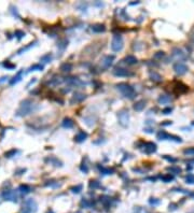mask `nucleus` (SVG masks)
<instances>
[{
    "instance_id": "f257e3e1",
    "label": "nucleus",
    "mask_w": 194,
    "mask_h": 213,
    "mask_svg": "<svg viewBox=\"0 0 194 213\" xmlns=\"http://www.w3.org/2000/svg\"><path fill=\"white\" fill-rule=\"evenodd\" d=\"M38 109L37 104L30 100V99H25L24 101L21 102L19 104V108L16 111V116H19V117H23V116H26V115L30 114L32 112Z\"/></svg>"
},
{
    "instance_id": "f03ea898",
    "label": "nucleus",
    "mask_w": 194,
    "mask_h": 213,
    "mask_svg": "<svg viewBox=\"0 0 194 213\" xmlns=\"http://www.w3.org/2000/svg\"><path fill=\"white\" fill-rule=\"evenodd\" d=\"M117 88H118V91L121 93L122 95L124 96V97H126V98L132 99V98H134V96L136 95L134 87H132V86L127 83L117 84Z\"/></svg>"
},
{
    "instance_id": "7ed1b4c3",
    "label": "nucleus",
    "mask_w": 194,
    "mask_h": 213,
    "mask_svg": "<svg viewBox=\"0 0 194 213\" xmlns=\"http://www.w3.org/2000/svg\"><path fill=\"white\" fill-rule=\"evenodd\" d=\"M38 210V205L35 199L28 198L23 203L22 207V213H36Z\"/></svg>"
},
{
    "instance_id": "20e7f679",
    "label": "nucleus",
    "mask_w": 194,
    "mask_h": 213,
    "mask_svg": "<svg viewBox=\"0 0 194 213\" xmlns=\"http://www.w3.org/2000/svg\"><path fill=\"white\" fill-rule=\"evenodd\" d=\"M124 46V41H123V38H122L121 34H114L113 38H112V41H111V49L113 52H119L121 51Z\"/></svg>"
},
{
    "instance_id": "39448f33",
    "label": "nucleus",
    "mask_w": 194,
    "mask_h": 213,
    "mask_svg": "<svg viewBox=\"0 0 194 213\" xmlns=\"http://www.w3.org/2000/svg\"><path fill=\"white\" fill-rule=\"evenodd\" d=\"M2 198L4 200H8V201L12 202H17L19 201V192L14 190H6L2 192L1 194Z\"/></svg>"
},
{
    "instance_id": "423d86ee",
    "label": "nucleus",
    "mask_w": 194,
    "mask_h": 213,
    "mask_svg": "<svg viewBox=\"0 0 194 213\" xmlns=\"http://www.w3.org/2000/svg\"><path fill=\"white\" fill-rule=\"evenodd\" d=\"M114 60V56L113 55H106L101 58L100 60V68L106 70V69L110 68V66L112 65V63Z\"/></svg>"
},
{
    "instance_id": "0eeeda50",
    "label": "nucleus",
    "mask_w": 194,
    "mask_h": 213,
    "mask_svg": "<svg viewBox=\"0 0 194 213\" xmlns=\"http://www.w3.org/2000/svg\"><path fill=\"white\" fill-rule=\"evenodd\" d=\"M119 122H120V124H121L122 126H127V124H128V121H129V114H128V111L126 110V109H123V110H121L120 112H119Z\"/></svg>"
},
{
    "instance_id": "6e6552de",
    "label": "nucleus",
    "mask_w": 194,
    "mask_h": 213,
    "mask_svg": "<svg viewBox=\"0 0 194 213\" xmlns=\"http://www.w3.org/2000/svg\"><path fill=\"white\" fill-rule=\"evenodd\" d=\"M173 69H174V71H175L178 76H183V74H186V73L188 72V70H189V68L186 67V65H184L183 63H177V64H175L174 67H173Z\"/></svg>"
},
{
    "instance_id": "1a4fd4ad",
    "label": "nucleus",
    "mask_w": 194,
    "mask_h": 213,
    "mask_svg": "<svg viewBox=\"0 0 194 213\" xmlns=\"http://www.w3.org/2000/svg\"><path fill=\"white\" fill-rule=\"evenodd\" d=\"M112 73H113L115 76H132L134 74L133 72H130L129 70L125 68H121V67H117L112 70Z\"/></svg>"
},
{
    "instance_id": "9d476101",
    "label": "nucleus",
    "mask_w": 194,
    "mask_h": 213,
    "mask_svg": "<svg viewBox=\"0 0 194 213\" xmlns=\"http://www.w3.org/2000/svg\"><path fill=\"white\" fill-rule=\"evenodd\" d=\"M171 57L176 59V60H183L186 58V54L183 52L181 49L179 47H175L173 49V53H171Z\"/></svg>"
},
{
    "instance_id": "9b49d317",
    "label": "nucleus",
    "mask_w": 194,
    "mask_h": 213,
    "mask_svg": "<svg viewBox=\"0 0 194 213\" xmlns=\"http://www.w3.org/2000/svg\"><path fill=\"white\" fill-rule=\"evenodd\" d=\"M144 148H145L146 154H153L156 152V144L153 142H146Z\"/></svg>"
},
{
    "instance_id": "f8f14e48",
    "label": "nucleus",
    "mask_w": 194,
    "mask_h": 213,
    "mask_svg": "<svg viewBox=\"0 0 194 213\" xmlns=\"http://www.w3.org/2000/svg\"><path fill=\"white\" fill-rule=\"evenodd\" d=\"M85 98H86V96L84 95V94H82V93H79V91H77V93H75V94H73L72 98H71V100H70V103L81 102V101H83Z\"/></svg>"
},
{
    "instance_id": "ddd939ff",
    "label": "nucleus",
    "mask_w": 194,
    "mask_h": 213,
    "mask_svg": "<svg viewBox=\"0 0 194 213\" xmlns=\"http://www.w3.org/2000/svg\"><path fill=\"white\" fill-rule=\"evenodd\" d=\"M174 91L177 93V94H184V93H186V91H189V87L186 86V85H184L183 83H177L176 84L175 88H174Z\"/></svg>"
},
{
    "instance_id": "4468645a",
    "label": "nucleus",
    "mask_w": 194,
    "mask_h": 213,
    "mask_svg": "<svg viewBox=\"0 0 194 213\" xmlns=\"http://www.w3.org/2000/svg\"><path fill=\"white\" fill-rule=\"evenodd\" d=\"M17 192L22 195H27L31 192V187L29 185H27V184H21L19 188H17Z\"/></svg>"
},
{
    "instance_id": "2eb2a0df",
    "label": "nucleus",
    "mask_w": 194,
    "mask_h": 213,
    "mask_svg": "<svg viewBox=\"0 0 194 213\" xmlns=\"http://www.w3.org/2000/svg\"><path fill=\"white\" fill-rule=\"evenodd\" d=\"M122 61H124L125 64H127V65H130V66H133V65H136L138 63V59L134 55H127L124 59Z\"/></svg>"
},
{
    "instance_id": "dca6fc26",
    "label": "nucleus",
    "mask_w": 194,
    "mask_h": 213,
    "mask_svg": "<svg viewBox=\"0 0 194 213\" xmlns=\"http://www.w3.org/2000/svg\"><path fill=\"white\" fill-rule=\"evenodd\" d=\"M61 125L64 128H67V129H70V128H73V126H75V122H73L71 118L69 117H65L63 120V122H61Z\"/></svg>"
},
{
    "instance_id": "f3484780",
    "label": "nucleus",
    "mask_w": 194,
    "mask_h": 213,
    "mask_svg": "<svg viewBox=\"0 0 194 213\" xmlns=\"http://www.w3.org/2000/svg\"><path fill=\"white\" fill-rule=\"evenodd\" d=\"M22 74H23V70H19V72H17V74L14 76L11 80L9 81V84L10 85H15L16 83H19V81L22 80Z\"/></svg>"
},
{
    "instance_id": "a211bd4d",
    "label": "nucleus",
    "mask_w": 194,
    "mask_h": 213,
    "mask_svg": "<svg viewBox=\"0 0 194 213\" xmlns=\"http://www.w3.org/2000/svg\"><path fill=\"white\" fill-rule=\"evenodd\" d=\"M86 138H88V133H84V131H80L75 137V141L78 142V143H81V142H84V141L86 140Z\"/></svg>"
},
{
    "instance_id": "6ab92c4d",
    "label": "nucleus",
    "mask_w": 194,
    "mask_h": 213,
    "mask_svg": "<svg viewBox=\"0 0 194 213\" xmlns=\"http://www.w3.org/2000/svg\"><path fill=\"white\" fill-rule=\"evenodd\" d=\"M92 30L96 34H100V32L106 31V27H105L104 24H95V25L92 26Z\"/></svg>"
},
{
    "instance_id": "aec40b11",
    "label": "nucleus",
    "mask_w": 194,
    "mask_h": 213,
    "mask_svg": "<svg viewBox=\"0 0 194 213\" xmlns=\"http://www.w3.org/2000/svg\"><path fill=\"white\" fill-rule=\"evenodd\" d=\"M59 70H61V72H70L72 70V64H70V63H64V64L61 65Z\"/></svg>"
},
{
    "instance_id": "412c9836",
    "label": "nucleus",
    "mask_w": 194,
    "mask_h": 213,
    "mask_svg": "<svg viewBox=\"0 0 194 213\" xmlns=\"http://www.w3.org/2000/svg\"><path fill=\"white\" fill-rule=\"evenodd\" d=\"M157 101L161 104H168L169 102H171V98L167 95H161L157 99Z\"/></svg>"
},
{
    "instance_id": "4be33fe9",
    "label": "nucleus",
    "mask_w": 194,
    "mask_h": 213,
    "mask_svg": "<svg viewBox=\"0 0 194 213\" xmlns=\"http://www.w3.org/2000/svg\"><path fill=\"white\" fill-rule=\"evenodd\" d=\"M146 106V101L145 100H139V101H137V102L134 104V110L135 111H142L144 109H145Z\"/></svg>"
},
{
    "instance_id": "5701e85b",
    "label": "nucleus",
    "mask_w": 194,
    "mask_h": 213,
    "mask_svg": "<svg viewBox=\"0 0 194 213\" xmlns=\"http://www.w3.org/2000/svg\"><path fill=\"white\" fill-rule=\"evenodd\" d=\"M149 74H150V79L152 81H154V82H162V76H161V74H159L157 72H155V71H150L149 72Z\"/></svg>"
},
{
    "instance_id": "b1692460",
    "label": "nucleus",
    "mask_w": 194,
    "mask_h": 213,
    "mask_svg": "<svg viewBox=\"0 0 194 213\" xmlns=\"http://www.w3.org/2000/svg\"><path fill=\"white\" fill-rule=\"evenodd\" d=\"M156 138L159 139V140H168L169 139V133H166V131H164V130H161V131H159L157 133V135H156Z\"/></svg>"
},
{
    "instance_id": "393cba45",
    "label": "nucleus",
    "mask_w": 194,
    "mask_h": 213,
    "mask_svg": "<svg viewBox=\"0 0 194 213\" xmlns=\"http://www.w3.org/2000/svg\"><path fill=\"white\" fill-rule=\"evenodd\" d=\"M35 43H36V42H31V43H29V44H28V45H26V46H23V47H21V49H19V51H17V55H21V54H23L24 52H26V51H28V49H30V47H32V46L35 45Z\"/></svg>"
},
{
    "instance_id": "a878e982",
    "label": "nucleus",
    "mask_w": 194,
    "mask_h": 213,
    "mask_svg": "<svg viewBox=\"0 0 194 213\" xmlns=\"http://www.w3.org/2000/svg\"><path fill=\"white\" fill-rule=\"evenodd\" d=\"M52 54L51 53H48L46 54V55H43V56H41V58H40V61H42V63H44V64H48V63H51V60H52Z\"/></svg>"
},
{
    "instance_id": "bb28decb",
    "label": "nucleus",
    "mask_w": 194,
    "mask_h": 213,
    "mask_svg": "<svg viewBox=\"0 0 194 213\" xmlns=\"http://www.w3.org/2000/svg\"><path fill=\"white\" fill-rule=\"evenodd\" d=\"M174 179H175V178H174V175H171V173L161 177V180H162L164 183H169V182H171V181H174Z\"/></svg>"
},
{
    "instance_id": "cd10ccee",
    "label": "nucleus",
    "mask_w": 194,
    "mask_h": 213,
    "mask_svg": "<svg viewBox=\"0 0 194 213\" xmlns=\"http://www.w3.org/2000/svg\"><path fill=\"white\" fill-rule=\"evenodd\" d=\"M167 171H171V173H174V175H180L181 173V169L179 167H176V166H171V167H168L167 168Z\"/></svg>"
},
{
    "instance_id": "c85d7f7f",
    "label": "nucleus",
    "mask_w": 194,
    "mask_h": 213,
    "mask_svg": "<svg viewBox=\"0 0 194 213\" xmlns=\"http://www.w3.org/2000/svg\"><path fill=\"white\" fill-rule=\"evenodd\" d=\"M43 70V66L40 65V64H36V65H32L30 68L28 69V72L30 71H42Z\"/></svg>"
},
{
    "instance_id": "c756f323",
    "label": "nucleus",
    "mask_w": 194,
    "mask_h": 213,
    "mask_svg": "<svg viewBox=\"0 0 194 213\" xmlns=\"http://www.w3.org/2000/svg\"><path fill=\"white\" fill-rule=\"evenodd\" d=\"M90 188H93V190H96V188H99L100 187V183L97 181V180H91L90 181V184H88Z\"/></svg>"
},
{
    "instance_id": "7c9ffc66",
    "label": "nucleus",
    "mask_w": 194,
    "mask_h": 213,
    "mask_svg": "<svg viewBox=\"0 0 194 213\" xmlns=\"http://www.w3.org/2000/svg\"><path fill=\"white\" fill-rule=\"evenodd\" d=\"M17 153H19V151H17V150H15V148H12V150H10V151H8V152L4 153V156H6L7 158H11V157H13V156H15Z\"/></svg>"
},
{
    "instance_id": "2f4dec72",
    "label": "nucleus",
    "mask_w": 194,
    "mask_h": 213,
    "mask_svg": "<svg viewBox=\"0 0 194 213\" xmlns=\"http://www.w3.org/2000/svg\"><path fill=\"white\" fill-rule=\"evenodd\" d=\"M67 45H68V41L64 39V40H61V41L58 42V44H57V47H58V49H61V51L63 52V51H64V49L67 47Z\"/></svg>"
},
{
    "instance_id": "473e14b6",
    "label": "nucleus",
    "mask_w": 194,
    "mask_h": 213,
    "mask_svg": "<svg viewBox=\"0 0 194 213\" xmlns=\"http://www.w3.org/2000/svg\"><path fill=\"white\" fill-rule=\"evenodd\" d=\"M99 170L103 175H112L113 173V169H110V168H104V167H99Z\"/></svg>"
},
{
    "instance_id": "72a5a7b5",
    "label": "nucleus",
    "mask_w": 194,
    "mask_h": 213,
    "mask_svg": "<svg viewBox=\"0 0 194 213\" xmlns=\"http://www.w3.org/2000/svg\"><path fill=\"white\" fill-rule=\"evenodd\" d=\"M2 66H3L4 68L8 69V70H13V69H15V67H16L14 64H11L10 61H4V63H2Z\"/></svg>"
},
{
    "instance_id": "f704fd0d",
    "label": "nucleus",
    "mask_w": 194,
    "mask_h": 213,
    "mask_svg": "<svg viewBox=\"0 0 194 213\" xmlns=\"http://www.w3.org/2000/svg\"><path fill=\"white\" fill-rule=\"evenodd\" d=\"M64 82V80H63V78H57V76H55L54 79H52V81H51V84H53V85H58V84H61Z\"/></svg>"
},
{
    "instance_id": "c9c22d12",
    "label": "nucleus",
    "mask_w": 194,
    "mask_h": 213,
    "mask_svg": "<svg viewBox=\"0 0 194 213\" xmlns=\"http://www.w3.org/2000/svg\"><path fill=\"white\" fill-rule=\"evenodd\" d=\"M186 183L188 184H194V175L192 173H189V175L186 177Z\"/></svg>"
},
{
    "instance_id": "e433bc0d",
    "label": "nucleus",
    "mask_w": 194,
    "mask_h": 213,
    "mask_svg": "<svg viewBox=\"0 0 194 213\" xmlns=\"http://www.w3.org/2000/svg\"><path fill=\"white\" fill-rule=\"evenodd\" d=\"M49 160H50V163L54 164V166H56V167H61V163L58 159H56L55 157H51Z\"/></svg>"
},
{
    "instance_id": "4c0bfd02",
    "label": "nucleus",
    "mask_w": 194,
    "mask_h": 213,
    "mask_svg": "<svg viewBox=\"0 0 194 213\" xmlns=\"http://www.w3.org/2000/svg\"><path fill=\"white\" fill-rule=\"evenodd\" d=\"M70 190L72 192L73 194H79L81 190H82V185H77V186H72L70 188Z\"/></svg>"
},
{
    "instance_id": "58836bf2",
    "label": "nucleus",
    "mask_w": 194,
    "mask_h": 213,
    "mask_svg": "<svg viewBox=\"0 0 194 213\" xmlns=\"http://www.w3.org/2000/svg\"><path fill=\"white\" fill-rule=\"evenodd\" d=\"M80 205H81V207H84V208H90L92 205V202L88 201V199H82Z\"/></svg>"
},
{
    "instance_id": "ea45409f",
    "label": "nucleus",
    "mask_w": 194,
    "mask_h": 213,
    "mask_svg": "<svg viewBox=\"0 0 194 213\" xmlns=\"http://www.w3.org/2000/svg\"><path fill=\"white\" fill-rule=\"evenodd\" d=\"M171 190H174V192H179V193H182V194H186V195H192L190 192H188L186 190H183V188H180V187H175V188H173Z\"/></svg>"
},
{
    "instance_id": "a19ab883",
    "label": "nucleus",
    "mask_w": 194,
    "mask_h": 213,
    "mask_svg": "<svg viewBox=\"0 0 194 213\" xmlns=\"http://www.w3.org/2000/svg\"><path fill=\"white\" fill-rule=\"evenodd\" d=\"M15 37H16V39H17V40H21V39L22 38H24V36H25V32H24V31H22V30H16L15 31Z\"/></svg>"
},
{
    "instance_id": "79ce46f5",
    "label": "nucleus",
    "mask_w": 194,
    "mask_h": 213,
    "mask_svg": "<svg viewBox=\"0 0 194 213\" xmlns=\"http://www.w3.org/2000/svg\"><path fill=\"white\" fill-rule=\"evenodd\" d=\"M149 203L151 205H157L161 203V200L156 199V198H150V199H149Z\"/></svg>"
},
{
    "instance_id": "37998d69",
    "label": "nucleus",
    "mask_w": 194,
    "mask_h": 213,
    "mask_svg": "<svg viewBox=\"0 0 194 213\" xmlns=\"http://www.w3.org/2000/svg\"><path fill=\"white\" fill-rule=\"evenodd\" d=\"M183 154L184 155H194V148H188L183 151Z\"/></svg>"
},
{
    "instance_id": "c03bdc74",
    "label": "nucleus",
    "mask_w": 194,
    "mask_h": 213,
    "mask_svg": "<svg viewBox=\"0 0 194 213\" xmlns=\"http://www.w3.org/2000/svg\"><path fill=\"white\" fill-rule=\"evenodd\" d=\"M164 159H166L167 161H169V163H176L177 161V158H174V157H171V156H168V155H164L163 156Z\"/></svg>"
},
{
    "instance_id": "a18cd8bd",
    "label": "nucleus",
    "mask_w": 194,
    "mask_h": 213,
    "mask_svg": "<svg viewBox=\"0 0 194 213\" xmlns=\"http://www.w3.org/2000/svg\"><path fill=\"white\" fill-rule=\"evenodd\" d=\"M80 170H81V171H82V172H84V173H88V165L84 164V163H83V164L81 165Z\"/></svg>"
},
{
    "instance_id": "49530a36",
    "label": "nucleus",
    "mask_w": 194,
    "mask_h": 213,
    "mask_svg": "<svg viewBox=\"0 0 194 213\" xmlns=\"http://www.w3.org/2000/svg\"><path fill=\"white\" fill-rule=\"evenodd\" d=\"M164 56V52H156L155 54H154V56H153V57L155 58V59H161V58L163 57Z\"/></svg>"
},
{
    "instance_id": "de8ad7c7",
    "label": "nucleus",
    "mask_w": 194,
    "mask_h": 213,
    "mask_svg": "<svg viewBox=\"0 0 194 213\" xmlns=\"http://www.w3.org/2000/svg\"><path fill=\"white\" fill-rule=\"evenodd\" d=\"M171 111H173V109L171 108H165V109H163L162 110V114H165V115H168L171 113Z\"/></svg>"
},
{
    "instance_id": "09e8293b",
    "label": "nucleus",
    "mask_w": 194,
    "mask_h": 213,
    "mask_svg": "<svg viewBox=\"0 0 194 213\" xmlns=\"http://www.w3.org/2000/svg\"><path fill=\"white\" fill-rule=\"evenodd\" d=\"M177 209V205H176V203H171V205H169V211H174V210H176Z\"/></svg>"
},
{
    "instance_id": "8fccbe9b",
    "label": "nucleus",
    "mask_w": 194,
    "mask_h": 213,
    "mask_svg": "<svg viewBox=\"0 0 194 213\" xmlns=\"http://www.w3.org/2000/svg\"><path fill=\"white\" fill-rule=\"evenodd\" d=\"M171 124H173V123H171V121H165V122L162 123L161 125H162V126H168V125H171Z\"/></svg>"
},
{
    "instance_id": "3c124183",
    "label": "nucleus",
    "mask_w": 194,
    "mask_h": 213,
    "mask_svg": "<svg viewBox=\"0 0 194 213\" xmlns=\"http://www.w3.org/2000/svg\"><path fill=\"white\" fill-rule=\"evenodd\" d=\"M8 79H9V76H2V78L0 79V83H3V82H6Z\"/></svg>"
},
{
    "instance_id": "603ef678",
    "label": "nucleus",
    "mask_w": 194,
    "mask_h": 213,
    "mask_svg": "<svg viewBox=\"0 0 194 213\" xmlns=\"http://www.w3.org/2000/svg\"><path fill=\"white\" fill-rule=\"evenodd\" d=\"M191 40H192V42L194 43V31L192 32V34H191Z\"/></svg>"
},
{
    "instance_id": "864d4df0",
    "label": "nucleus",
    "mask_w": 194,
    "mask_h": 213,
    "mask_svg": "<svg viewBox=\"0 0 194 213\" xmlns=\"http://www.w3.org/2000/svg\"><path fill=\"white\" fill-rule=\"evenodd\" d=\"M46 213H54V212H53V210H49V211H48Z\"/></svg>"
}]
</instances>
